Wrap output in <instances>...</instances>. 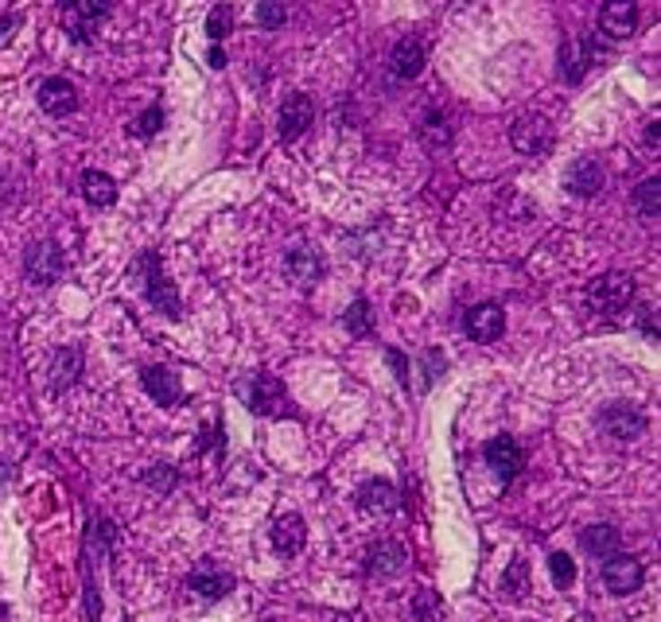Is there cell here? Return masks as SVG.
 <instances>
[{"label": "cell", "mask_w": 661, "mask_h": 622, "mask_svg": "<svg viewBox=\"0 0 661 622\" xmlns=\"http://www.w3.org/2000/svg\"><path fill=\"white\" fill-rule=\"evenodd\" d=\"M137 273H140V280H145V296H148L152 308L163 311L168 320H180V315H183L180 292H175V285L163 276V265H160L156 250H148V253L137 257Z\"/></svg>", "instance_id": "1"}, {"label": "cell", "mask_w": 661, "mask_h": 622, "mask_svg": "<svg viewBox=\"0 0 661 622\" xmlns=\"http://www.w3.org/2000/svg\"><path fill=\"white\" fill-rule=\"evenodd\" d=\"M634 303V280L627 273H607L587 288V311L599 320H619Z\"/></svg>", "instance_id": "2"}, {"label": "cell", "mask_w": 661, "mask_h": 622, "mask_svg": "<svg viewBox=\"0 0 661 622\" xmlns=\"http://www.w3.org/2000/svg\"><path fill=\"white\" fill-rule=\"evenodd\" d=\"M242 393H245V401H250V408L257 416L288 413V393H285V385H280L273 373H253L250 385H242Z\"/></svg>", "instance_id": "3"}, {"label": "cell", "mask_w": 661, "mask_h": 622, "mask_svg": "<svg viewBox=\"0 0 661 622\" xmlns=\"http://www.w3.org/2000/svg\"><path fill=\"white\" fill-rule=\"evenodd\" d=\"M510 140H514V148L522 152V156H545V152L552 148V125L541 113H525V117L514 121Z\"/></svg>", "instance_id": "4"}, {"label": "cell", "mask_w": 661, "mask_h": 622, "mask_svg": "<svg viewBox=\"0 0 661 622\" xmlns=\"http://www.w3.org/2000/svg\"><path fill=\"white\" fill-rule=\"evenodd\" d=\"M63 268H66V257H63V250H58L55 241H40V245H31L28 250V257H23V273H28V280L31 285H55L58 276H63Z\"/></svg>", "instance_id": "5"}, {"label": "cell", "mask_w": 661, "mask_h": 622, "mask_svg": "<svg viewBox=\"0 0 661 622\" xmlns=\"http://www.w3.org/2000/svg\"><path fill=\"white\" fill-rule=\"evenodd\" d=\"M482 455H487V463L494 467V475H498L502 483H514L525 467V451L517 448V440H510V436H494L487 448H482Z\"/></svg>", "instance_id": "6"}, {"label": "cell", "mask_w": 661, "mask_h": 622, "mask_svg": "<svg viewBox=\"0 0 661 622\" xmlns=\"http://www.w3.org/2000/svg\"><path fill=\"white\" fill-rule=\"evenodd\" d=\"M110 16V4H93V0H82V4H66L63 8V28L70 31L75 43H90L93 28Z\"/></svg>", "instance_id": "7"}, {"label": "cell", "mask_w": 661, "mask_h": 622, "mask_svg": "<svg viewBox=\"0 0 661 622\" xmlns=\"http://www.w3.org/2000/svg\"><path fill=\"white\" fill-rule=\"evenodd\" d=\"M315 121V105L308 93H288L280 105V140H300Z\"/></svg>", "instance_id": "8"}, {"label": "cell", "mask_w": 661, "mask_h": 622, "mask_svg": "<svg viewBox=\"0 0 661 622\" xmlns=\"http://www.w3.org/2000/svg\"><path fill=\"white\" fill-rule=\"evenodd\" d=\"M604 183H607L604 163H599V160H592V156L572 160V163H568V171H564V187H568L572 195H580V198H592V195H599V191H604Z\"/></svg>", "instance_id": "9"}, {"label": "cell", "mask_w": 661, "mask_h": 622, "mask_svg": "<svg viewBox=\"0 0 661 622\" xmlns=\"http://www.w3.org/2000/svg\"><path fill=\"white\" fill-rule=\"evenodd\" d=\"M599 428L615 440H639L646 432V416L634 405H607L604 413H599Z\"/></svg>", "instance_id": "10"}, {"label": "cell", "mask_w": 661, "mask_h": 622, "mask_svg": "<svg viewBox=\"0 0 661 622\" xmlns=\"http://www.w3.org/2000/svg\"><path fill=\"white\" fill-rule=\"evenodd\" d=\"M463 327L475 343H498V335L506 331V311L498 303H479L463 315Z\"/></svg>", "instance_id": "11"}, {"label": "cell", "mask_w": 661, "mask_h": 622, "mask_svg": "<svg viewBox=\"0 0 661 622\" xmlns=\"http://www.w3.org/2000/svg\"><path fill=\"white\" fill-rule=\"evenodd\" d=\"M604 583H607V591H615V595L639 591L642 588V565L634 556H622V553L607 556L604 560Z\"/></svg>", "instance_id": "12"}, {"label": "cell", "mask_w": 661, "mask_h": 622, "mask_svg": "<svg viewBox=\"0 0 661 622\" xmlns=\"http://www.w3.org/2000/svg\"><path fill=\"white\" fill-rule=\"evenodd\" d=\"M140 381H145L148 397H156V405H163V408H175L183 401V385L168 366H145Z\"/></svg>", "instance_id": "13"}, {"label": "cell", "mask_w": 661, "mask_h": 622, "mask_svg": "<svg viewBox=\"0 0 661 622\" xmlns=\"http://www.w3.org/2000/svg\"><path fill=\"white\" fill-rule=\"evenodd\" d=\"M40 105H43V113H51V117L75 113V110H78V90H75V82H66V78H47L43 86H40Z\"/></svg>", "instance_id": "14"}, {"label": "cell", "mask_w": 661, "mask_h": 622, "mask_svg": "<svg viewBox=\"0 0 661 622\" xmlns=\"http://www.w3.org/2000/svg\"><path fill=\"white\" fill-rule=\"evenodd\" d=\"M639 28V8L627 4V0H611V4L599 12V31L611 35V39H627Z\"/></svg>", "instance_id": "15"}, {"label": "cell", "mask_w": 661, "mask_h": 622, "mask_svg": "<svg viewBox=\"0 0 661 622\" xmlns=\"http://www.w3.org/2000/svg\"><path fill=\"white\" fill-rule=\"evenodd\" d=\"M191 591H198L203 600H222V595H230L234 591V576L230 572H222L218 565H210V560H203L195 572H191Z\"/></svg>", "instance_id": "16"}, {"label": "cell", "mask_w": 661, "mask_h": 622, "mask_svg": "<svg viewBox=\"0 0 661 622\" xmlns=\"http://www.w3.org/2000/svg\"><path fill=\"white\" fill-rule=\"evenodd\" d=\"M595 55H599L595 39H564V43H560V70H564V78H568V82H580L584 70L592 66Z\"/></svg>", "instance_id": "17"}, {"label": "cell", "mask_w": 661, "mask_h": 622, "mask_svg": "<svg viewBox=\"0 0 661 622\" xmlns=\"http://www.w3.org/2000/svg\"><path fill=\"white\" fill-rule=\"evenodd\" d=\"M358 506L366 513H397L401 510V495L393 483L385 478H374V483H362L358 486Z\"/></svg>", "instance_id": "18"}, {"label": "cell", "mask_w": 661, "mask_h": 622, "mask_svg": "<svg viewBox=\"0 0 661 622\" xmlns=\"http://www.w3.org/2000/svg\"><path fill=\"white\" fill-rule=\"evenodd\" d=\"M285 268H288V276L296 280V285H315V280L323 276V257L312 250V245H296V250H288V257H285Z\"/></svg>", "instance_id": "19"}, {"label": "cell", "mask_w": 661, "mask_h": 622, "mask_svg": "<svg viewBox=\"0 0 661 622\" xmlns=\"http://www.w3.org/2000/svg\"><path fill=\"white\" fill-rule=\"evenodd\" d=\"M405 545L397 541H377L370 553H366V572L370 576H397L401 568H405Z\"/></svg>", "instance_id": "20"}, {"label": "cell", "mask_w": 661, "mask_h": 622, "mask_svg": "<svg viewBox=\"0 0 661 622\" xmlns=\"http://www.w3.org/2000/svg\"><path fill=\"white\" fill-rule=\"evenodd\" d=\"M78 373H82V350L78 346L55 350V358H51V390L55 393L70 390V385L78 381Z\"/></svg>", "instance_id": "21"}, {"label": "cell", "mask_w": 661, "mask_h": 622, "mask_svg": "<svg viewBox=\"0 0 661 622\" xmlns=\"http://www.w3.org/2000/svg\"><path fill=\"white\" fill-rule=\"evenodd\" d=\"M389 63H393V74L397 78H417L424 70V43L417 35H409V39H401L393 47V55H389Z\"/></svg>", "instance_id": "22"}, {"label": "cell", "mask_w": 661, "mask_h": 622, "mask_svg": "<svg viewBox=\"0 0 661 622\" xmlns=\"http://www.w3.org/2000/svg\"><path fill=\"white\" fill-rule=\"evenodd\" d=\"M304 537H308V530H304L300 513H285V518L273 525V545H277L280 556H296L304 548Z\"/></svg>", "instance_id": "23"}, {"label": "cell", "mask_w": 661, "mask_h": 622, "mask_svg": "<svg viewBox=\"0 0 661 622\" xmlns=\"http://www.w3.org/2000/svg\"><path fill=\"white\" fill-rule=\"evenodd\" d=\"M82 195L90 206H113L117 203V183L105 171H86L82 175Z\"/></svg>", "instance_id": "24"}, {"label": "cell", "mask_w": 661, "mask_h": 622, "mask_svg": "<svg viewBox=\"0 0 661 622\" xmlns=\"http://www.w3.org/2000/svg\"><path fill=\"white\" fill-rule=\"evenodd\" d=\"M580 541H584L587 553H595V556H604V560H607V556H615V553H619L622 537H619L615 525H592V530H587V533L580 537Z\"/></svg>", "instance_id": "25"}, {"label": "cell", "mask_w": 661, "mask_h": 622, "mask_svg": "<svg viewBox=\"0 0 661 622\" xmlns=\"http://www.w3.org/2000/svg\"><path fill=\"white\" fill-rule=\"evenodd\" d=\"M342 327L354 335V338H370L374 335V311L366 300H354L350 311H342Z\"/></svg>", "instance_id": "26"}, {"label": "cell", "mask_w": 661, "mask_h": 622, "mask_svg": "<svg viewBox=\"0 0 661 622\" xmlns=\"http://www.w3.org/2000/svg\"><path fill=\"white\" fill-rule=\"evenodd\" d=\"M657 203H661V180H642L634 187V206H639L642 218H657Z\"/></svg>", "instance_id": "27"}, {"label": "cell", "mask_w": 661, "mask_h": 622, "mask_svg": "<svg viewBox=\"0 0 661 622\" xmlns=\"http://www.w3.org/2000/svg\"><path fill=\"white\" fill-rule=\"evenodd\" d=\"M502 591L510 595V600H522V595L529 591V565L522 556L510 560V568H506V576H502Z\"/></svg>", "instance_id": "28"}, {"label": "cell", "mask_w": 661, "mask_h": 622, "mask_svg": "<svg viewBox=\"0 0 661 622\" xmlns=\"http://www.w3.org/2000/svg\"><path fill=\"white\" fill-rule=\"evenodd\" d=\"M412 615H417V622H436L444 615V603L436 591H417V600H412Z\"/></svg>", "instance_id": "29"}, {"label": "cell", "mask_w": 661, "mask_h": 622, "mask_svg": "<svg viewBox=\"0 0 661 622\" xmlns=\"http://www.w3.org/2000/svg\"><path fill=\"white\" fill-rule=\"evenodd\" d=\"M160 128H163V110L160 105H148V110L133 121V136H156Z\"/></svg>", "instance_id": "30"}, {"label": "cell", "mask_w": 661, "mask_h": 622, "mask_svg": "<svg viewBox=\"0 0 661 622\" xmlns=\"http://www.w3.org/2000/svg\"><path fill=\"white\" fill-rule=\"evenodd\" d=\"M424 140H428V145H447V140H452V128H447L440 110L424 117Z\"/></svg>", "instance_id": "31"}, {"label": "cell", "mask_w": 661, "mask_h": 622, "mask_svg": "<svg viewBox=\"0 0 661 622\" xmlns=\"http://www.w3.org/2000/svg\"><path fill=\"white\" fill-rule=\"evenodd\" d=\"M549 568H552V580H557L560 588H572V583H576V565H572L568 553H552Z\"/></svg>", "instance_id": "32"}, {"label": "cell", "mask_w": 661, "mask_h": 622, "mask_svg": "<svg viewBox=\"0 0 661 622\" xmlns=\"http://www.w3.org/2000/svg\"><path fill=\"white\" fill-rule=\"evenodd\" d=\"M230 28H234V12H230V8H215V12L207 16V35H210L215 43L226 39Z\"/></svg>", "instance_id": "33"}, {"label": "cell", "mask_w": 661, "mask_h": 622, "mask_svg": "<svg viewBox=\"0 0 661 622\" xmlns=\"http://www.w3.org/2000/svg\"><path fill=\"white\" fill-rule=\"evenodd\" d=\"M285 4H277V0H265V4H257V20H261V28H269V31H277L280 23H285Z\"/></svg>", "instance_id": "34"}, {"label": "cell", "mask_w": 661, "mask_h": 622, "mask_svg": "<svg viewBox=\"0 0 661 622\" xmlns=\"http://www.w3.org/2000/svg\"><path fill=\"white\" fill-rule=\"evenodd\" d=\"M444 366H447V358L440 355V350H424L420 355V370H424V385H432L436 378L444 373Z\"/></svg>", "instance_id": "35"}, {"label": "cell", "mask_w": 661, "mask_h": 622, "mask_svg": "<svg viewBox=\"0 0 661 622\" xmlns=\"http://www.w3.org/2000/svg\"><path fill=\"white\" fill-rule=\"evenodd\" d=\"M145 483H148V486H160V490H172V483H175V475H172V471H168V467H163V463H160V467H156V471H148V475H145Z\"/></svg>", "instance_id": "36"}, {"label": "cell", "mask_w": 661, "mask_h": 622, "mask_svg": "<svg viewBox=\"0 0 661 622\" xmlns=\"http://www.w3.org/2000/svg\"><path fill=\"white\" fill-rule=\"evenodd\" d=\"M639 323H642V335H646V338H654V343H657V311H654V308H646V311L639 315Z\"/></svg>", "instance_id": "37"}, {"label": "cell", "mask_w": 661, "mask_h": 622, "mask_svg": "<svg viewBox=\"0 0 661 622\" xmlns=\"http://www.w3.org/2000/svg\"><path fill=\"white\" fill-rule=\"evenodd\" d=\"M389 362H393L397 378H401V381H409V366H405V358H401V355H397V350H389Z\"/></svg>", "instance_id": "38"}, {"label": "cell", "mask_w": 661, "mask_h": 622, "mask_svg": "<svg viewBox=\"0 0 661 622\" xmlns=\"http://www.w3.org/2000/svg\"><path fill=\"white\" fill-rule=\"evenodd\" d=\"M12 28H16V16H0V43L12 39Z\"/></svg>", "instance_id": "39"}, {"label": "cell", "mask_w": 661, "mask_h": 622, "mask_svg": "<svg viewBox=\"0 0 661 622\" xmlns=\"http://www.w3.org/2000/svg\"><path fill=\"white\" fill-rule=\"evenodd\" d=\"M210 66H215V70L226 66V55H222V47H215V51H210Z\"/></svg>", "instance_id": "40"}, {"label": "cell", "mask_w": 661, "mask_h": 622, "mask_svg": "<svg viewBox=\"0 0 661 622\" xmlns=\"http://www.w3.org/2000/svg\"><path fill=\"white\" fill-rule=\"evenodd\" d=\"M657 136H661V133H657V121H654L650 128H646V145H654V148H657Z\"/></svg>", "instance_id": "41"}, {"label": "cell", "mask_w": 661, "mask_h": 622, "mask_svg": "<svg viewBox=\"0 0 661 622\" xmlns=\"http://www.w3.org/2000/svg\"><path fill=\"white\" fill-rule=\"evenodd\" d=\"M8 475H12V471H8V463H0V490H4V483H8Z\"/></svg>", "instance_id": "42"}]
</instances>
